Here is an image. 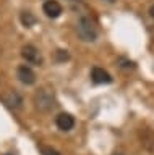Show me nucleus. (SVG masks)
<instances>
[{
	"label": "nucleus",
	"instance_id": "6",
	"mask_svg": "<svg viewBox=\"0 0 154 155\" xmlns=\"http://www.w3.org/2000/svg\"><path fill=\"white\" fill-rule=\"evenodd\" d=\"M91 79H93V82H96V84H109V82H112V76H110L104 68L94 66L93 70H91Z\"/></svg>",
	"mask_w": 154,
	"mask_h": 155
},
{
	"label": "nucleus",
	"instance_id": "8",
	"mask_svg": "<svg viewBox=\"0 0 154 155\" xmlns=\"http://www.w3.org/2000/svg\"><path fill=\"white\" fill-rule=\"evenodd\" d=\"M5 104L12 108H21V104H23V99L18 92H10L7 97H5Z\"/></svg>",
	"mask_w": 154,
	"mask_h": 155
},
{
	"label": "nucleus",
	"instance_id": "2",
	"mask_svg": "<svg viewBox=\"0 0 154 155\" xmlns=\"http://www.w3.org/2000/svg\"><path fill=\"white\" fill-rule=\"evenodd\" d=\"M76 32L83 42H94L98 39V29L88 16H81L76 21Z\"/></svg>",
	"mask_w": 154,
	"mask_h": 155
},
{
	"label": "nucleus",
	"instance_id": "11",
	"mask_svg": "<svg viewBox=\"0 0 154 155\" xmlns=\"http://www.w3.org/2000/svg\"><path fill=\"white\" fill-rule=\"evenodd\" d=\"M57 58L59 60H68V53H67V50H59L57 52Z\"/></svg>",
	"mask_w": 154,
	"mask_h": 155
},
{
	"label": "nucleus",
	"instance_id": "3",
	"mask_svg": "<svg viewBox=\"0 0 154 155\" xmlns=\"http://www.w3.org/2000/svg\"><path fill=\"white\" fill-rule=\"evenodd\" d=\"M21 57H23V60H25L26 63H29V65H36V66H41L42 61H44L41 52L37 50L34 45H29V44L21 48Z\"/></svg>",
	"mask_w": 154,
	"mask_h": 155
},
{
	"label": "nucleus",
	"instance_id": "13",
	"mask_svg": "<svg viewBox=\"0 0 154 155\" xmlns=\"http://www.w3.org/2000/svg\"><path fill=\"white\" fill-rule=\"evenodd\" d=\"M70 2H80V0H70Z\"/></svg>",
	"mask_w": 154,
	"mask_h": 155
},
{
	"label": "nucleus",
	"instance_id": "14",
	"mask_svg": "<svg viewBox=\"0 0 154 155\" xmlns=\"http://www.w3.org/2000/svg\"><path fill=\"white\" fill-rule=\"evenodd\" d=\"M114 155H125V153H114Z\"/></svg>",
	"mask_w": 154,
	"mask_h": 155
},
{
	"label": "nucleus",
	"instance_id": "10",
	"mask_svg": "<svg viewBox=\"0 0 154 155\" xmlns=\"http://www.w3.org/2000/svg\"><path fill=\"white\" fill-rule=\"evenodd\" d=\"M39 150H41V153H42V155H62L59 150L52 149V147H49V145H41Z\"/></svg>",
	"mask_w": 154,
	"mask_h": 155
},
{
	"label": "nucleus",
	"instance_id": "12",
	"mask_svg": "<svg viewBox=\"0 0 154 155\" xmlns=\"http://www.w3.org/2000/svg\"><path fill=\"white\" fill-rule=\"evenodd\" d=\"M149 15H151V18H154V5H151V8H149Z\"/></svg>",
	"mask_w": 154,
	"mask_h": 155
},
{
	"label": "nucleus",
	"instance_id": "7",
	"mask_svg": "<svg viewBox=\"0 0 154 155\" xmlns=\"http://www.w3.org/2000/svg\"><path fill=\"white\" fill-rule=\"evenodd\" d=\"M55 124L60 131H70L75 126V118L70 113H60L55 118Z\"/></svg>",
	"mask_w": 154,
	"mask_h": 155
},
{
	"label": "nucleus",
	"instance_id": "4",
	"mask_svg": "<svg viewBox=\"0 0 154 155\" xmlns=\"http://www.w3.org/2000/svg\"><path fill=\"white\" fill-rule=\"evenodd\" d=\"M16 76H18V79H20L25 86H33L36 82V73L33 71V68L28 66V65L18 66Z\"/></svg>",
	"mask_w": 154,
	"mask_h": 155
},
{
	"label": "nucleus",
	"instance_id": "1",
	"mask_svg": "<svg viewBox=\"0 0 154 155\" xmlns=\"http://www.w3.org/2000/svg\"><path fill=\"white\" fill-rule=\"evenodd\" d=\"M34 107L42 113H49L55 107V97L50 89L42 87L34 94Z\"/></svg>",
	"mask_w": 154,
	"mask_h": 155
},
{
	"label": "nucleus",
	"instance_id": "9",
	"mask_svg": "<svg viewBox=\"0 0 154 155\" xmlns=\"http://www.w3.org/2000/svg\"><path fill=\"white\" fill-rule=\"evenodd\" d=\"M21 23H23V26H26V28H31L33 24L36 23V18H34V15L29 13V12H23L21 13Z\"/></svg>",
	"mask_w": 154,
	"mask_h": 155
},
{
	"label": "nucleus",
	"instance_id": "5",
	"mask_svg": "<svg viewBox=\"0 0 154 155\" xmlns=\"http://www.w3.org/2000/svg\"><path fill=\"white\" fill-rule=\"evenodd\" d=\"M42 12L46 13L47 18H59L63 12V8L57 0H46L44 5H42Z\"/></svg>",
	"mask_w": 154,
	"mask_h": 155
}]
</instances>
